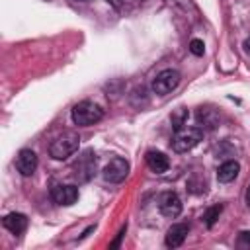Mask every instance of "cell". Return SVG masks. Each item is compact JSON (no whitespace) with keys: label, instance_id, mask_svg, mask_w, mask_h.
I'll return each mask as SVG.
<instances>
[{"label":"cell","instance_id":"6da1fadb","mask_svg":"<svg viewBox=\"0 0 250 250\" xmlns=\"http://www.w3.org/2000/svg\"><path fill=\"white\" fill-rule=\"evenodd\" d=\"M70 117H72L74 125H78V127H90V125L102 121L104 109H102L98 104L90 102V100H82V102H78V104L72 107Z\"/></svg>","mask_w":250,"mask_h":250},{"label":"cell","instance_id":"7a4b0ae2","mask_svg":"<svg viewBox=\"0 0 250 250\" xmlns=\"http://www.w3.org/2000/svg\"><path fill=\"white\" fill-rule=\"evenodd\" d=\"M80 146V137L74 131H64L62 135H59L51 146H49V154L55 160H66L68 156H72Z\"/></svg>","mask_w":250,"mask_h":250},{"label":"cell","instance_id":"3957f363","mask_svg":"<svg viewBox=\"0 0 250 250\" xmlns=\"http://www.w3.org/2000/svg\"><path fill=\"white\" fill-rule=\"evenodd\" d=\"M203 141V129L201 127H184L176 131L172 139V148L176 152H188L193 146H197Z\"/></svg>","mask_w":250,"mask_h":250},{"label":"cell","instance_id":"277c9868","mask_svg":"<svg viewBox=\"0 0 250 250\" xmlns=\"http://www.w3.org/2000/svg\"><path fill=\"white\" fill-rule=\"evenodd\" d=\"M180 80H182V76H180L178 70H174V68H164V70H160V72L154 76L150 88H152L154 94H158V96H166V94H170L172 90L178 88Z\"/></svg>","mask_w":250,"mask_h":250},{"label":"cell","instance_id":"5b68a950","mask_svg":"<svg viewBox=\"0 0 250 250\" xmlns=\"http://www.w3.org/2000/svg\"><path fill=\"white\" fill-rule=\"evenodd\" d=\"M96 166H98V158H96V154H94V150H84L80 156H78V160L74 162V166H72V170H74V178L78 180V182H88V180H92V176L96 174Z\"/></svg>","mask_w":250,"mask_h":250},{"label":"cell","instance_id":"8992f818","mask_svg":"<svg viewBox=\"0 0 250 250\" xmlns=\"http://www.w3.org/2000/svg\"><path fill=\"white\" fill-rule=\"evenodd\" d=\"M127 174H129V162L125 160V158H111L107 164H105V168H104V172H102V176H104V180L105 182H109V184H119V182H123L125 178H127Z\"/></svg>","mask_w":250,"mask_h":250},{"label":"cell","instance_id":"52a82bcc","mask_svg":"<svg viewBox=\"0 0 250 250\" xmlns=\"http://www.w3.org/2000/svg\"><path fill=\"white\" fill-rule=\"evenodd\" d=\"M51 199L57 205H72L78 199V188L74 184H55L51 188Z\"/></svg>","mask_w":250,"mask_h":250},{"label":"cell","instance_id":"ba28073f","mask_svg":"<svg viewBox=\"0 0 250 250\" xmlns=\"http://www.w3.org/2000/svg\"><path fill=\"white\" fill-rule=\"evenodd\" d=\"M158 209L164 217L168 219H176L182 213V199L178 197V193L174 191H164L158 199Z\"/></svg>","mask_w":250,"mask_h":250},{"label":"cell","instance_id":"9c48e42d","mask_svg":"<svg viewBox=\"0 0 250 250\" xmlns=\"http://www.w3.org/2000/svg\"><path fill=\"white\" fill-rule=\"evenodd\" d=\"M16 168L21 176H33L37 170V154L31 148H21L16 156Z\"/></svg>","mask_w":250,"mask_h":250},{"label":"cell","instance_id":"30bf717a","mask_svg":"<svg viewBox=\"0 0 250 250\" xmlns=\"http://www.w3.org/2000/svg\"><path fill=\"white\" fill-rule=\"evenodd\" d=\"M145 162H146L148 170L154 172V174H164V172L170 168V160H168V156H166L164 152H160V150H146V154H145Z\"/></svg>","mask_w":250,"mask_h":250},{"label":"cell","instance_id":"8fae6325","mask_svg":"<svg viewBox=\"0 0 250 250\" xmlns=\"http://www.w3.org/2000/svg\"><path fill=\"white\" fill-rule=\"evenodd\" d=\"M188 232H189V225L188 223H176V225H172L168 229V232H166V238H164L166 246L168 248L182 246L184 240H186V236H188Z\"/></svg>","mask_w":250,"mask_h":250},{"label":"cell","instance_id":"7c38bea8","mask_svg":"<svg viewBox=\"0 0 250 250\" xmlns=\"http://www.w3.org/2000/svg\"><path fill=\"white\" fill-rule=\"evenodd\" d=\"M2 225L6 230H10L12 234H21L27 229V217L23 213H8L2 219Z\"/></svg>","mask_w":250,"mask_h":250},{"label":"cell","instance_id":"4fadbf2b","mask_svg":"<svg viewBox=\"0 0 250 250\" xmlns=\"http://www.w3.org/2000/svg\"><path fill=\"white\" fill-rule=\"evenodd\" d=\"M238 172H240V164L236 160H227L217 168V180L221 184H229L238 176Z\"/></svg>","mask_w":250,"mask_h":250},{"label":"cell","instance_id":"5bb4252c","mask_svg":"<svg viewBox=\"0 0 250 250\" xmlns=\"http://www.w3.org/2000/svg\"><path fill=\"white\" fill-rule=\"evenodd\" d=\"M197 121L203 123L201 127H207V129H215L219 125V113L213 111V109H207V107H201L197 111Z\"/></svg>","mask_w":250,"mask_h":250},{"label":"cell","instance_id":"9a60e30c","mask_svg":"<svg viewBox=\"0 0 250 250\" xmlns=\"http://www.w3.org/2000/svg\"><path fill=\"white\" fill-rule=\"evenodd\" d=\"M186 121H188V109H184V107H178V109L172 113V127H174V131H180V129H184Z\"/></svg>","mask_w":250,"mask_h":250},{"label":"cell","instance_id":"2e32d148","mask_svg":"<svg viewBox=\"0 0 250 250\" xmlns=\"http://www.w3.org/2000/svg\"><path fill=\"white\" fill-rule=\"evenodd\" d=\"M221 211H223V205H221V203H217V205L209 207V209L205 211V215H203V221H205V225H207V227H213V225H215V221L219 219Z\"/></svg>","mask_w":250,"mask_h":250},{"label":"cell","instance_id":"e0dca14e","mask_svg":"<svg viewBox=\"0 0 250 250\" xmlns=\"http://www.w3.org/2000/svg\"><path fill=\"white\" fill-rule=\"evenodd\" d=\"M189 51L195 55V57H201L205 53V43L201 39H191L189 41Z\"/></svg>","mask_w":250,"mask_h":250},{"label":"cell","instance_id":"ac0fdd59","mask_svg":"<svg viewBox=\"0 0 250 250\" xmlns=\"http://www.w3.org/2000/svg\"><path fill=\"white\" fill-rule=\"evenodd\" d=\"M238 246L244 250H250V230H242L238 234Z\"/></svg>","mask_w":250,"mask_h":250},{"label":"cell","instance_id":"d6986e66","mask_svg":"<svg viewBox=\"0 0 250 250\" xmlns=\"http://www.w3.org/2000/svg\"><path fill=\"white\" fill-rule=\"evenodd\" d=\"M125 229H127V227H123V229L119 230V234H117V238H115V240H113V242L109 244V248H117V246H119V242H121V238H123V234H125Z\"/></svg>","mask_w":250,"mask_h":250},{"label":"cell","instance_id":"ffe728a7","mask_svg":"<svg viewBox=\"0 0 250 250\" xmlns=\"http://www.w3.org/2000/svg\"><path fill=\"white\" fill-rule=\"evenodd\" d=\"M242 47H244V53L250 57V37H246L244 39V43H242Z\"/></svg>","mask_w":250,"mask_h":250}]
</instances>
